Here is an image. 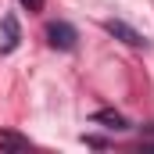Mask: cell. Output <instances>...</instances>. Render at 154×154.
<instances>
[{
	"label": "cell",
	"mask_w": 154,
	"mask_h": 154,
	"mask_svg": "<svg viewBox=\"0 0 154 154\" xmlns=\"http://www.w3.org/2000/svg\"><path fill=\"white\" fill-rule=\"evenodd\" d=\"M18 39H22V29L14 22V14H4V22H0V54H11L18 47Z\"/></svg>",
	"instance_id": "cell-3"
},
{
	"label": "cell",
	"mask_w": 154,
	"mask_h": 154,
	"mask_svg": "<svg viewBox=\"0 0 154 154\" xmlns=\"http://www.w3.org/2000/svg\"><path fill=\"white\" fill-rule=\"evenodd\" d=\"M18 4H22L25 11H43V4H47V0H18Z\"/></svg>",
	"instance_id": "cell-6"
},
{
	"label": "cell",
	"mask_w": 154,
	"mask_h": 154,
	"mask_svg": "<svg viewBox=\"0 0 154 154\" xmlns=\"http://www.w3.org/2000/svg\"><path fill=\"white\" fill-rule=\"evenodd\" d=\"M75 39H79V32L68 22H50V25H47V43H50L54 50H72Z\"/></svg>",
	"instance_id": "cell-1"
},
{
	"label": "cell",
	"mask_w": 154,
	"mask_h": 154,
	"mask_svg": "<svg viewBox=\"0 0 154 154\" xmlns=\"http://www.w3.org/2000/svg\"><path fill=\"white\" fill-rule=\"evenodd\" d=\"M93 122H100L104 129H129V122L118 115V111H97V115H93Z\"/></svg>",
	"instance_id": "cell-5"
},
{
	"label": "cell",
	"mask_w": 154,
	"mask_h": 154,
	"mask_svg": "<svg viewBox=\"0 0 154 154\" xmlns=\"http://www.w3.org/2000/svg\"><path fill=\"white\" fill-rule=\"evenodd\" d=\"M32 143H29V136H22V133H14V129H0V151H29Z\"/></svg>",
	"instance_id": "cell-4"
},
{
	"label": "cell",
	"mask_w": 154,
	"mask_h": 154,
	"mask_svg": "<svg viewBox=\"0 0 154 154\" xmlns=\"http://www.w3.org/2000/svg\"><path fill=\"white\" fill-rule=\"evenodd\" d=\"M104 29L111 32L115 39H122L125 47H147V36H140L133 25H125V22H118V18H111V22H104Z\"/></svg>",
	"instance_id": "cell-2"
}]
</instances>
